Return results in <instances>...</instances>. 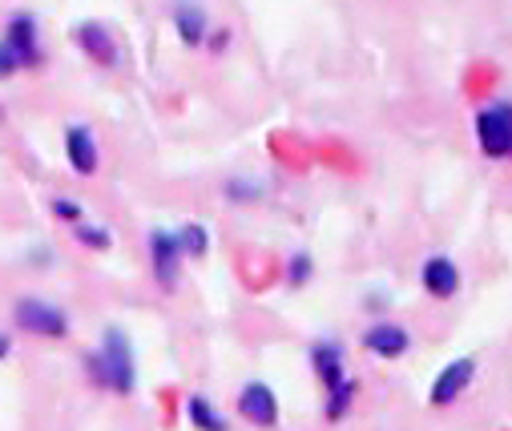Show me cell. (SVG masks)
Here are the masks:
<instances>
[{
    "mask_svg": "<svg viewBox=\"0 0 512 431\" xmlns=\"http://www.w3.org/2000/svg\"><path fill=\"white\" fill-rule=\"evenodd\" d=\"M472 379H476V359H472V355H460V359L444 363L440 375L432 379L428 403H432V407H452V403L472 387Z\"/></svg>",
    "mask_w": 512,
    "mask_h": 431,
    "instance_id": "5",
    "label": "cell"
},
{
    "mask_svg": "<svg viewBox=\"0 0 512 431\" xmlns=\"http://www.w3.org/2000/svg\"><path fill=\"white\" fill-rule=\"evenodd\" d=\"M5 41L13 45V53L21 57L25 69L45 61V53H41V29H37V17L33 13H17L9 21V29H5Z\"/></svg>",
    "mask_w": 512,
    "mask_h": 431,
    "instance_id": "9",
    "label": "cell"
},
{
    "mask_svg": "<svg viewBox=\"0 0 512 431\" xmlns=\"http://www.w3.org/2000/svg\"><path fill=\"white\" fill-rule=\"evenodd\" d=\"M182 258H186V250H182L178 230L154 226L150 230V270H154V278L166 286V291H174L178 278H182Z\"/></svg>",
    "mask_w": 512,
    "mask_h": 431,
    "instance_id": "4",
    "label": "cell"
},
{
    "mask_svg": "<svg viewBox=\"0 0 512 431\" xmlns=\"http://www.w3.org/2000/svg\"><path fill=\"white\" fill-rule=\"evenodd\" d=\"M77 242L89 250H105L109 246V230L105 226H77Z\"/></svg>",
    "mask_w": 512,
    "mask_h": 431,
    "instance_id": "18",
    "label": "cell"
},
{
    "mask_svg": "<svg viewBox=\"0 0 512 431\" xmlns=\"http://www.w3.org/2000/svg\"><path fill=\"white\" fill-rule=\"evenodd\" d=\"M476 146L488 162H512V101H488L472 117Z\"/></svg>",
    "mask_w": 512,
    "mask_h": 431,
    "instance_id": "2",
    "label": "cell"
},
{
    "mask_svg": "<svg viewBox=\"0 0 512 431\" xmlns=\"http://www.w3.org/2000/svg\"><path fill=\"white\" fill-rule=\"evenodd\" d=\"M263 194V186H254V182H242V178H234L230 186H226V198L230 202H254Z\"/></svg>",
    "mask_w": 512,
    "mask_h": 431,
    "instance_id": "20",
    "label": "cell"
},
{
    "mask_svg": "<svg viewBox=\"0 0 512 431\" xmlns=\"http://www.w3.org/2000/svg\"><path fill=\"white\" fill-rule=\"evenodd\" d=\"M85 367H89V379L97 387H109L113 395H134V387H138V367H134L130 339H125L117 327L105 331L101 351L85 355Z\"/></svg>",
    "mask_w": 512,
    "mask_h": 431,
    "instance_id": "1",
    "label": "cell"
},
{
    "mask_svg": "<svg viewBox=\"0 0 512 431\" xmlns=\"http://www.w3.org/2000/svg\"><path fill=\"white\" fill-rule=\"evenodd\" d=\"M186 419L194 423V431H230L226 415H218V407L206 395H190L186 399Z\"/></svg>",
    "mask_w": 512,
    "mask_h": 431,
    "instance_id": "14",
    "label": "cell"
},
{
    "mask_svg": "<svg viewBox=\"0 0 512 431\" xmlns=\"http://www.w3.org/2000/svg\"><path fill=\"white\" fill-rule=\"evenodd\" d=\"M13 319L25 335H37V339H65L69 335V315L45 299H21L13 307Z\"/></svg>",
    "mask_w": 512,
    "mask_h": 431,
    "instance_id": "3",
    "label": "cell"
},
{
    "mask_svg": "<svg viewBox=\"0 0 512 431\" xmlns=\"http://www.w3.org/2000/svg\"><path fill=\"white\" fill-rule=\"evenodd\" d=\"M53 214H57L61 222H81V206H77L73 198H57V202H53Z\"/></svg>",
    "mask_w": 512,
    "mask_h": 431,
    "instance_id": "21",
    "label": "cell"
},
{
    "mask_svg": "<svg viewBox=\"0 0 512 431\" xmlns=\"http://www.w3.org/2000/svg\"><path fill=\"white\" fill-rule=\"evenodd\" d=\"M65 158H69L73 174H81V178L97 174L101 154H97V137L89 133V125H69L65 129Z\"/></svg>",
    "mask_w": 512,
    "mask_h": 431,
    "instance_id": "11",
    "label": "cell"
},
{
    "mask_svg": "<svg viewBox=\"0 0 512 431\" xmlns=\"http://www.w3.org/2000/svg\"><path fill=\"white\" fill-rule=\"evenodd\" d=\"M170 21H174L178 41L186 49H202L210 41V17H206V9L198 5V0H174V5H170Z\"/></svg>",
    "mask_w": 512,
    "mask_h": 431,
    "instance_id": "7",
    "label": "cell"
},
{
    "mask_svg": "<svg viewBox=\"0 0 512 431\" xmlns=\"http://www.w3.org/2000/svg\"><path fill=\"white\" fill-rule=\"evenodd\" d=\"M25 65H21V57L13 53V45L5 41V37H0V81H9L13 73H21Z\"/></svg>",
    "mask_w": 512,
    "mask_h": 431,
    "instance_id": "19",
    "label": "cell"
},
{
    "mask_svg": "<svg viewBox=\"0 0 512 431\" xmlns=\"http://www.w3.org/2000/svg\"><path fill=\"white\" fill-rule=\"evenodd\" d=\"M307 278H311V254L295 250V254H291V262H287V282H291V286H303Z\"/></svg>",
    "mask_w": 512,
    "mask_h": 431,
    "instance_id": "17",
    "label": "cell"
},
{
    "mask_svg": "<svg viewBox=\"0 0 512 431\" xmlns=\"http://www.w3.org/2000/svg\"><path fill=\"white\" fill-rule=\"evenodd\" d=\"M238 415L250 419L254 427H275L279 423V399L263 379H250L238 391Z\"/></svg>",
    "mask_w": 512,
    "mask_h": 431,
    "instance_id": "6",
    "label": "cell"
},
{
    "mask_svg": "<svg viewBox=\"0 0 512 431\" xmlns=\"http://www.w3.org/2000/svg\"><path fill=\"white\" fill-rule=\"evenodd\" d=\"M210 45H214V53H222V49L230 45V33H214V37H210Z\"/></svg>",
    "mask_w": 512,
    "mask_h": 431,
    "instance_id": "22",
    "label": "cell"
},
{
    "mask_svg": "<svg viewBox=\"0 0 512 431\" xmlns=\"http://www.w3.org/2000/svg\"><path fill=\"white\" fill-rule=\"evenodd\" d=\"M311 367H315V375L323 379L327 391L339 387L343 379H351L347 367H343V347H339L335 339H319V343L311 347Z\"/></svg>",
    "mask_w": 512,
    "mask_h": 431,
    "instance_id": "13",
    "label": "cell"
},
{
    "mask_svg": "<svg viewBox=\"0 0 512 431\" xmlns=\"http://www.w3.org/2000/svg\"><path fill=\"white\" fill-rule=\"evenodd\" d=\"M355 395H359V383L355 379H343L339 387H331L327 391V419L331 423H339V419H347V411H351V403H355Z\"/></svg>",
    "mask_w": 512,
    "mask_h": 431,
    "instance_id": "15",
    "label": "cell"
},
{
    "mask_svg": "<svg viewBox=\"0 0 512 431\" xmlns=\"http://www.w3.org/2000/svg\"><path fill=\"white\" fill-rule=\"evenodd\" d=\"M420 282L432 299H456L460 295V266L448 258V254H432L424 266H420Z\"/></svg>",
    "mask_w": 512,
    "mask_h": 431,
    "instance_id": "8",
    "label": "cell"
},
{
    "mask_svg": "<svg viewBox=\"0 0 512 431\" xmlns=\"http://www.w3.org/2000/svg\"><path fill=\"white\" fill-rule=\"evenodd\" d=\"M363 347H367L375 359H400V355L412 351V331L400 327V323H375V327H367Z\"/></svg>",
    "mask_w": 512,
    "mask_h": 431,
    "instance_id": "10",
    "label": "cell"
},
{
    "mask_svg": "<svg viewBox=\"0 0 512 431\" xmlns=\"http://www.w3.org/2000/svg\"><path fill=\"white\" fill-rule=\"evenodd\" d=\"M9 351H13V339H9V335H5V331H0V359H5V355H9Z\"/></svg>",
    "mask_w": 512,
    "mask_h": 431,
    "instance_id": "23",
    "label": "cell"
},
{
    "mask_svg": "<svg viewBox=\"0 0 512 431\" xmlns=\"http://www.w3.org/2000/svg\"><path fill=\"white\" fill-rule=\"evenodd\" d=\"M77 45H81V49H85V57H89V61H97L101 69H113V65L121 61V49H117L113 33H109L105 25H97V21L77 25Z\"/></svg>",
    "mask_w": 512,
    "mask_h": 431,
    "instance_id": "12",
    "label": "cell"
},
{
    "mask_svg": "<svg viewBox=\"0 0 512 431\" xmlns=\"http://www.w3.org/2000/svg\"><path fill=\"white\" fill-rule=\"evenodd\" d=\"M178 238H182V250H186V254H194V258H202V254H206V246H210V242H206L210 234H206V226H202V222L182 226V230H178Z\"/></svg>",
    "mask_w": 512,
    "mask_h": 431,
    "instance_id": "16",
    "label": "cell"
}]
</instances>
